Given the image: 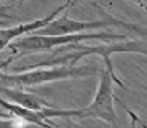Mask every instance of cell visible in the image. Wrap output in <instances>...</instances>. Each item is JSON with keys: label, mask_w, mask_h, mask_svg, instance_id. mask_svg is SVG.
<instances>
[{"label": "cell", "mask_w": 147, "mask_h": 128, "mask_svg": "<svg viewBox=\"0 0 147 128\" xmlns=\"http://www.w3.org/2000/svg\"><path fill=\"white\" fill-rule=\"evenodd\" d=\"M0 117H13V115H10V114H8V115H5V114H0Z\"/></svg>", "instance_id": "obj_9"}, {"label": "cell", "mask_w": 147, "mask_h": 128, "mask_svg": "<svg viewBox=\"0 0 147 128\" xmlns=\"http://www.w3.org/2000/svg\"><path fill=\"white\" fill-rule=\"evenodd\" d=\"M70 2H72V0H67V2H66V5H67V8H69V7H70Z\"/></svg>", "instance_id": "obj_11"}, {"label": "cell", "mask_w": 147, "mask_h": 128, "mask_svg": "<svg viewBox=\"0 0 147 128\" xmlns=\"http://www.w3.org/2000/svg\"><path fill=\"white\" fill-rule=\"evenodd\" d=\"M114 83L125 87V83L118 79L114 77L106 67L101 69V79H99V85L96 90V95L93 98V101L90 102L86 107L78 109V119H99L104 120L107 123L117 125V114H115V107H114Z\"/></svg>", "instance_id": "obj_3"}, {"label": "cell", "mask_w": 147, "mask_h": 128, "mask_svg": "<svg viewBox=\"0 0 147 128\" xmlns=\"http://www.w3.org/2000/svg\"><path fill=\"white\" fill-rule=\"evenodd\" d=\"M2 2H5V0H0V3H2ZM5 19H11V16L7 15V8L0 7V24H3Z\"/></svg>", "instance_id": "obj_8"}, {"label": "cell", "mask_w": 147, "mask_h": 128, "mask_svg": "<svg viewBox=\"0 0 147 128\" xmlns=\"http://www.w3.org/2000/svg\"><path fill=\"white\" fill-rule=\"evenodd\" d=\"M126 35L123 34H112V32H91V34H69V35H40V34H32L19 39L16 42H11L8 47L15 51L7 61L0 62V69L10 64L13 59L18 56L34 53V51H47V50H58L61 47L72 43H82L86 40H102V42H112V40H125Z\"/></svg>", "instance_id": "obj_1"}, {"label": "cell", "mask_w": 147, "mask_h": 128, "mask_svg": "<svg viewBox=\"0 0 147 128\" xmlns=\"http://www.w3.org/2000/svg\"><path fill=\"white\" fill-rule=\"evenodd\" d=\"M0 95L5 96L8 101L19 104V106H24L27 109L32 110H43L45 107H50L53 104L40 99L38 96L32 95V93H27L24 90H21V87H10V85H0Z\"/></svg>", "instance_id": "obj_6"}, {"label": "cell", "mask_w": 147, "mask_h": 128, "mask_svg": "<svg viewBox=\"0 0 147 128\" xmlns=\"http://www.w3.org/2000/svg\"><path fill=\"white\" fill-rule=\"evenodd\" d=\"M101 70L96 66H63L50 67V69H32L21 74H3L0 72V82L10 87H37V85L50 83V82L70 80V79H82V77H91L99 74Z\"/></svg>", "instance_id": "obj_2"}, {"label": "cell", "mask_w": 147, "mask_h": 128, "mask_svg": "<svg viewBox=\"0 0 147 128\" xmlns=\"http://www.w3.org/2000/svg\"><path fill=\"white\" fill-rule=\"evenodd\" d=\"M64 10H67V5L64 3L63 7H58L56 10H53L50 15H47L45 18H40V19H35L32 22H26V24H18L15 27H5V29H0V53L8 47L13 40L19 39L22 35H27L30 32H35V30L42 29L43 26H47L48 22L55 19L59 13H63Z\"/></svg>", "instance_id": "obj_5"}, {"label": "cell", "mask_w": 147, "mask_h": 128, "mask_svg": "<svg viewBox=\"0 0 147 128\" xmlns=\"http://www.w3.org/2000/svg\"><path fill=\"white\" fill-rule=\"evenodd\" d=\"M75 2H82V0H72V2H70V7H72V5L75 3Z\"/></svg>", "instance_id": "obj_10"}, {"label": "cell", "mask_w": 147, "mask_h": 128, "mask_svg": "<svg viewBox=\"0 0 147 128\" xmlns=\"http://www.w3.org/2000/svg\"><path fill=\"white\" fill-rule=\"evenodd\" d=\"M0 128H18V123L11 119H7V120H0Z\"/></svg>", "instance_id": "obj_7"}, {"label": "cell", "mask_w": 147, "mask_h": 128, "mask_svg": "<svg viewBox=\"0 0 147 128\" xmlns=\"http://www.w3.org/2000/svg\"><path fill=\"white\" fill-rule=\"evenodd\" d=\"M112 24H121V22L114 18L96 19V21H78V19H72L64 15L61 18L51 19L42 29L35 30V34H40V35H69V34H80L86 29H96V27H104V26Z\"/></svg>", "instance_id": "obj_4"}, {"label": "cell", "mask_w": 147, "mask_h": 128, "mask_svg": "<svg viewBox=\"0 0 147 128\" xmlns=\"http://www.w3.org/2000/svg\"><path fill=\"white\" fill-rule=\"evenodd\" d=\"M16 2H18V3H19V5H21V3H22V2H26V0H16Z\"/></svg>", "instance_id": "obj_12"}, {"label": "cell", "mask_w": 147, "mask_h": 128, "mask_svg": "<svg viewBox=\"0 0 147 128\" xmlns=\"http://www.w3.org/2000/svg\"><path fill=\"white\" fill-rule=\"evenodd\" d=\"M146 2H147V0H146Z\"/></svg>", "instance_id": "obj_13"}]
</instances>
